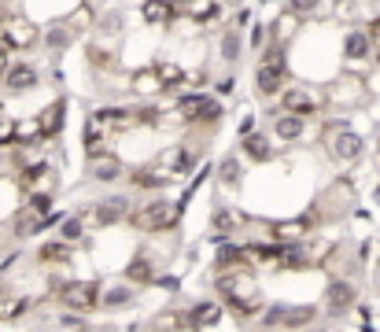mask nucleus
I'll list each match as a JSON object with an SVG mask.
<instances>
[{"label": "nucleus", "instance_id": "f257e3e1", "mask_svg": "<svg viewBox=\"0 0 380 332\" xmlns=\"http://www.w3.org/2000/svg\"><path fill=\"white\" fill-rule=\"evenodd\" d=\"M218 296H221V303H226L233 314H240V317L262 314V292H258V285H255L251 270L218 273Z\"/></svg>", "mask_w": 380, "mask_h": 332}, {"label": "nucleus", "instance_id": "f03ea898", "mask_svg": "<svg viewBox=\"0 0 380 332\" xmlns=\"http://www.w3.org/2000/svg\"><path fill=\"white\" fill-rule=\"evenodd\" d=\"M181 214H185V199L181 203H170L166 196H155L148 203H140V207L129 211V225L137 229V233H170L177 222H181Z\"/></svg>", "mask_w": 380, "mask_h": 332}, {"label": "nucleus", "instance_id": "7ed1b4c3", "mask_svg": "<svg viewBox=\"0 0 380 332\" xmlns=\"http://www.w3.org/2000/svg\"><path fill=\"white\" fill-rule=\"evenodd\" d=\"M251 82H255V93L258 96H281V89L288 85V59H284V41H273L266 45V52L258 56V67L251 74Z\"/></svg>", "mask_w": 380, "mask_h": 332}, {"label": "nucleus", "instance_id": "20e7f679", "mask_svg": "<svg viewBox=\"0 0 380 332\" xmlns=\"http://www.w3.org/2000/svg\"><path fill=\"white\" fill-rule=\"evenodd\" d=\"M56 292H59L63 310H74V314L100 310V285L96 280H63V285H56Z\"/></svg>", "mask_w": 380, "mask_h": 332}, {"label": "nucleus", "instance_id": "39448f33", "mask_svg": "<svg viewBox=\"0 0 380 332\" xmlns=\"http://www.w3.org/2000/svg\"><path fill=\"white\" fill-rule=\"evenodd\" d=\"M358 306V285L347 277H332L325 285V314L329 317H347Z\"/></svg>", "mask_w": 380, "mask_h": 332}, {"label": "nucleus", "instance_id": "423d86ee", "mask_svg": "<svg viewBox=\"0 0 380 332\" xmlns=\"http://www.w3.org/2000/svg\"><path fill=\"white\" fill-rule=\"evenodd\" d=\"M37 41H41V30H37L30 19L11 15V19L0 22V45H4L8 52H22V48H34Z\"/></svg>", "mask_w": 380, "mask_h": 332}, {"label": "nucleus", "instance_id": "0eeeda50", "mask_svg": "<svg viewBox=\"0 0 380 332\" xmlns=\"http://www.w3.org/2000/svg\"><path fill=\"white\" fill-rule=\"evenodd\" d=\"M0 85H4L11 96L34 93V89L41 85V70H37L30 59H11L8 67H4V74H0Z\"/></svg>", "mask_w": 380, "mask_h": 332}, {"label": "nucleus", "instance_id": "6e6552de", "mask_svg": "<svg viewBox=\"0 0 380 332\" xmlns=\"http://www.w3.org/2000/svg\"><path fill=\"white\" fill-rule=\"evenodd\" d=\"M129 211H133V199L122 196V193H111V196H103V199L93 203V222L108 229V225L126 222V218H129Z\"/></svg>", "mask_w": 380, "mask_h": 332}, {"label": "nucleus", "instance_id": "1a4fd4ad", "mask_svg": "<svg viewBox=\"0 0 380 332\" xmlns=\"http://www.w3.org/2000/svg\"><path fill=\"white\" fill-rule=\"evenodd\" d=\"M329 156L336 159V163H358L362 156H365V140H362V133H355V130H336L332 137H329Z\"/></svg>", "mask_w": 380, "mask_h": 332}, {"label": "nucleus", "instance_id": "9d476101", "mask_svg": "<svg viewBox=\"0 0 380 332\" xmlns=\"http://www.w3.org/2000/svg\"><path fill=\"white\" fill-rule=\"evenodd\" d=\"M37 133H41V140H56L63 133V126H67V100H52V104H45L41 111H37Z\"/></svg>", "mask_w": 380, "mask_h": 332}, {"label": "nucleus", "instance_id": "9b49d317", "mask_svg": "<svg viewBox=\"0 0 380 332\" xmlns=\"http://www.w3.org/2000/svg\"><path fill=\"white\" fill-rule=\"evenodd\" d=\"M277 100H281V111H292V114H303V119H310V114H314V111H318V104H321V100H318V96H314V93H310V89H307V85H284Z\"/></svg>", "mask_w": 380, "mask_h": 332}, {"label": "nucleus", "instance_id": "f8f14e48", "mask_svg": "<svg viewBox=\"0 0 380 332\" xmlns=\"http://www.w3.org/2000/svg\"><path fill=\"white\" fill-rule=\"evenodd\" d=\"M137 303V285H129V280H119V285H103L100 288V310H129V306Z\"/></svg>", "mask_w": 380, "mask_h": 332}, {"label": "nucleus", "instance_id": "ddd939ff", "mask_svg": "<svg viewBox=\"0 0 380 332\" xmlns=\"http://www.w3.org/2000/svg\"><path fill=\"white\" fill-rule=\"evenodd\" d=\"M126 181L133 185L137 193H163V188H166L170 181H174V177H170V174L163 170V166H137V170L129 174Z\"/></svg>", "mask_w": 380, "mask_h": 332}, {"label": "nucleus", "instance_id": "4468645a", "mask_svg": "<svg viewBox=\"0 0 380 332\" xmlns=\"http://www.w3.org/2000/svg\"><path fill=\"white\" fill-rule=\"evenodd\" d=\"M221 314H226V306L218 299H200V303H192V310L185 317H189V329H218Z\"/></svg>", "mask_w": 380, "mask_h": 332}, {"label": "nucleus", "instance_id": "2eb2a0df", "mask_svg": "<svg viewBox=\"0 0 380 332\" xmlns=\"http://www.w3.org/2000/svg\"><path fill=\"white\" fill-rule=\"evenodd\" d=\"M344 59L347 63H370L373 59V41L362 27H351L344 33Z\"/></svg>", "mask_w": 380, "mask_h": 332}, {"label": "nucleus", "instance_id": "dca6fc26", "mask_svg": "<svg viewBox=\"0 0 380 332\" xmlns=\"http://www.w3.org/2000/svg\"><path fill=\"white\" fill-rule=\"evenodd\" d=\"M307 133V119L303 114H292V111H277L273 114V137L284 140V144H295V140H303Z\"/></svg>", "mask_w": 380, "mask_h": 332}, {"label": "nucleus", "instance_id": "f3484780", "mask_svg": "<svg viewBox=\"0 0 380 332\" xmlns=\"http://www.w3.org/2000/svg\"><path fill=\"white\" fill-rule=\"evenodd\" d=\"M237 229H240V214L233 207H226V203H214V211H211V240L214 244L229 240Z\"/></svg>", "mask_w": 380, "mask_h": 332}, {"label": "nucleus", "instance_id": "a211bd4d", "mask_svg": "<svg viewBox=\"0 0 380 332\" xmlns=\"http://www.w3.org/2000/svg\"><path fill=\"white\" fill-rule=\"evenodd\" d=\"M177 19V8L170 4V0H140V22L152 30L159 27H170V22Z\"/></svg>", "mask_w": 380, "mask_h": 332}, {"label": "nucleus", "instance_id": "6ab92c4d", "mask_svg": "<svg viewBox=\"0 0 380 332\" xmlns=\"http://www.w3.org/2000/svg\"><path fill=\"white\" fill-rule=\"evenodd\" d=\"M89 177H93L96 185H115V181H122V177H126V166H122V159H115L108 151V156H100V159L89 163Z\"/></svg>", "mask_w": 380, "mask_h": 332}, {"label": "nucleus", "instance_id": "aec40b11", "mask_svg": "<svg viewBox=\"0 0 380 332\" xmlns=\"http://www.w3.org/2000/svg\"><path fill=\"white\" fill-rule=\"evenodd\" d=\"M240 156L251 159V163H270L273 159V140H270V133L255 130V133L240 137Z\"/></svg>", "mask_w": 380, "mask_h": 332}, {"label": "nucleus", "instance_id": "412c9836", "mask_svg": "<svg viewBox=\"0 0 380 332\" xmlns=\"http://www.w3.org/2000/svg\"><path fill=\"white\" fill-rule=\"evenodd\" d=\"M155 277H159V270H155V259L152 255H144V251H137L133 259L126 262V280L129 285H155Z\"/></svg>", "mask_w": 380, "mask_h": 332}, {"label": "nucleus", "instance_id": "4be33fe9", "mask_svg": "<svg viewBox=\"0 0 380 332\" xmlns=\"http://www.w3.org/2000/svg\"><path fill=\"white\" fill-rule=\"evenodd\" d=\"M244 48H247V41H244V33H240L237 27L221 30V37H218V56H221V63L237 67V63L244 59Z\"/></svg>", "mask_w": 380, "mask_h": 332}, {"label": "nucleus", "instance_id": "5701e85b", "mask_svg": "<svg viewBox=\"0 0 380 332\" xmlns=\"http://www.w3.org/2000/svg\"><path fill=\"white\" fill-rule=\"evenodd\" d=\"M214 270L218 273H229V270H251V266L244 262V248L233 244V240H221L218 251H214Z\"/></svg>", "mask_w": 380, "mask_h": 332}, {"label": "nucleus", "instance_id": "b1692460", "mask_svg": "<svg viewBox=\"0 0 380 332\" xmlns=\"http://www.w3.org/2000/svg\"><path fill=\"white\" fill-rule=\"evenodd\" d=\"M41 45L48 48V52H67V48L74 45L71 22L59 19V22H52V27H45V30H41Z\"/></svg>", "mask_w": 380, "mask_h": 332}, {"label": "nucleus", "instance_id": "393cba45", "mask_svg": "<svg viewBox=\"0 0 380 332\" xmlns=\"http://www.w3.org/2000/svg\"><path fill=\"white\" fill-rule=\"evenodd\" d=\"M192 163H196V156H192V148H189V144H174V148H170L166 156L159 159V166H163L170 177L189 174V170H192Z\"/></svg>", "mask_w": 380, "mask_h": 332}, {"label": "nucleus", "instance_id": "a878e982", "mask_svg": "<svg viewBox=\"0 0 380 332\" xmlns=\"http://www.w3.org/2000/svg\"><path fill=\"white\" fill-rule=\"evenodd\" d=\"M226 119V107L214 93H200V111H196V126H218Z\"/></svg>", "mask_w": 380, "mask_h": 332}, {"label": "nucleus", "instance_id": "bb28decb", "mask_svg": "<svg viewBox=\"0 0 380 332\" xmlns=\"http://www.w3.org/2000/svg\"><path fill=\"white\" fill-rule=\"evenodd\" d=\"M96 119L108 126V130L115 133V130H129L133 126V111L129 107H119V104H108V107H100V111H93Z\"/></svg>", "mask_w": 380, "mask_h": 332}, {"label": "nucleus", "instance_id": "cd10ccee", "mask_svg": "<svg viewBox=\"0 0 380 332\" xmlns=\"http://www.w3.org/2000/svg\"><path fill=\"white\" fill-rule=\"evenodd\" d=\"M240 177H244V163H240V156H221V159H218V181L226 185V188H237Z\"/></svg>", "mask_w": 380, "mask_h": 332}, {"label": "nucleus", "instance_id": "c85d7f7f", "mask_svg": "<svg viewBox=\"0 0 380 332\" xmlns=\"http://www.w3.org/2000/svg\"><path fill=\"white\" fill-rule=\"evenodd\" d=\"M93 30L100 33V41H111V37H119L122 33V11L115 8V11H103V15L93 22Z\"/></svg>", "mask_w": 380, "mask_h": 332}, {"label": "nucleus", "instance_id": "c756f323", "mask_svg": "<svg viewBox=\"0 0 380 332\" xmlns=\"http://www.w3.org/2000/svg\"><path fill=\"white\" fill-rule=\"evenodd\" d=\"M59 240H63V244H82V240H85V218H82V214H71V218H63L59 222Z\"/></svg>", "mask_w": 380, "mask_h": 332}, {"label": "nucleus", "instance_id": "7c9ffc66", "mask_svg": "<svg viewBox=\"0 0 380 332\" xmlns=\"http://www.w3.org/2000/svg\"><path fill=\"white\" fill-rule=\"evenodd\" d=\"M318 310L314 306H288L284 303V329H310Z\"/></svg>", "mask_w": 380, "mask_h": 332}, {"label": "nucleus", "instance_id": "2f4dec72", "mask_svg": "<svg viewBox=\"0 0 380 332\" xmlns=\"http://www.w3.org/2000/svg\"><path fill=\"white\" fill-rule=\"evenodd\" d=\"M37 259H41L45 266H52V262H71V244H63V240L56 236V240H48V244L37 248Z\"/></svg>", "mask_w": 380, "mask_h": 332}, {"label": "nucleus", "instance_id": "473e14b6", "mask_svg": "<svg viewBox=\"0 0 380 332\" xmlns=\"http://www.w3.org/2000/svg\"><path fill=\"white\" fill-rule=\"evenodd\" d=\"M148 329H155V332H177V329H189V317L177 314V310H163V314H155L148 322Z\"/></svg>", "mask_w": 380, "mask_h": 332}, {"label": "nucleus", "instance_id": "72a5a7b5", "mask_svg": "<svg viewBox=\"0 0 380 332\" xmlns=\"http://www.w3.org/2000/svg\"><path fill=\"white\" fill-rule=\"evenodd\" d=\"M181 8H185V15L196 19V22L218 19V0H189V4H181Z\"/></svg>", "mask_w": 380, "mask_h": 332}, {"label": "nucleus", "instance_id": "f704fd0d", "mask_svg": "<svg viewBox=\"0 0 380 332\" xmlns=\"http://www.w3.org/2000/svg\"><path fill=\"white\" fill-rule=\"evenodd\" d=\"M155 78H159L163 89H181L185 85V70H181L177 63H159V67H155Z\"/></svg>", "mask_w": 380, "mask_h": 332}, {"label": "nucleus", "instance_id": "c9c22d12", "mask_svg": "<svg viewBox=\"0 0 380 332\" xmlns=\"http://www.w3.org/2000/svg\"><path fill=\"white\" fill-rule=\"evenodd\" d=\"M22 211L34 214V218H45V214H52V193H45V188L37 193V188H34V193L26 196V207Z\"/></svg>", "mask_w": 380, "mask_h": 332}, {"label": "nucleus", "instance_id": "e433bc0d", "mask_svg": "<svg viewBox=\"0 0 380 332\" xmlns=\"http://www.w3.org/2000/svg\"><path fill=\"white\" fill-rule=\"evenodd\" d=\"M129 89L133 93H140V96H152V93H159V78H155V67L152 70H144V74H133V82H129Z\"/></svg>", "mask_w": 380, "mask_h": 332}, {"label": "nucleus", "instance_id": "4c0bfd02", "mask_svg": "<svg viewBox=\"0 0 380 332\" xmlns=\"http://www.w3.org/2000/svg\"><path fill=\"white\" fill-rule=\"evenodd\" d=\"M15 144V119H11V111L0 104V148Z\"/></svg>", "mask_w": 380, "mask_h": 332}, {"label": "nucleus", "instance_id": "58836bf2", "mask_svg": "<svg viewBox=\"0 0 380 332\" xmlns=\"http://www.w3.org/2000/svg\"><path fill=\"white\" fill-rule=\"evenodd\" d=\"M325 4V0H288V11H292L295 19H307V15H314Z\"/></svg>", "mask_w": 380, "mask_h": 332}, {"label": "nucleus", "instance_id": "ea45409f", "mask_svg": "<svg viewBox=\"0 0 380 332\" xmlns=\"http://www.w3.org/2000/svg\"><path fill=\"white\" fill-rule=\"evenodd\" d=\"M233 89H237V78H233V74H229V78H218L214 82V96L221 100V96H233Z\"/></svg>", "mask_w": 380, "mask_h": 332}, {"label": "nucleus", "instance_id": "a19ab883", "mask_svg": "<svg viewBox=\"0 0 380 332\" xmlns=\"http://www.w3.org/2000/svg\"><path fill=\"white\" fill-rule=\"evenodd\" d=\"M247 45H251V48H262V45H266V27H262V22H255V27H251V37H247Z\"/></svg>", "mask_w": 380, "mask_h": 332}, {"label": "nucleus", "instance_id": "79ce46f5", "mask_svg": "<svg viewBox=\"0 0 380 332\" xmlns=\"http://www.w3.org/2000/svg\"><path fill=\"white\" fill-rule=\"evenodd\" d=\"M155 285L166 288V292H181V280H177L174 273H159V277H155Z\"/></svg>", "mask_w": 380, "mask_h": 332}, {"label": "nucleus", "instance_id": "37998d69", "mask_svg": "<svg viewBox=\"0 0 380 332\" xmlns=\"http://www.w3.org/2000/svg\"><path fill=\"white\" fill-rule=\"evenodd\" d=\"M365 33H370V41H373V52L380 56V15L370 22V27H365Z\"/></svg>", "mask_w": 380, "mask_h": 332}, {"label": "nucleus", "instance_id": "c03bdc74", "mask_svg": "<svg viewBox=\"0 0 380 332\" xmlns=\"http://www.w3.org/2000/svg\"><path fill=\"white\" fill-rule=\"evenodd\" d=\"M247 133H255V114H244V122H240V137Z\"/></svg>", "mask_w": 380, "mask_h": 332}, {"label": "nucleus", "instance_id": "a18cd8bd", "mask_svg": "<svg viewBox=\"0 0 380 332\" xmlns=\"http://www.w3.org/2000/svg\"><path fill=\"white\" fill-rule=\"evenodd\" d=\"M8 63H11V52H8L4 45H0V74H4V67H8Z\"/></svg>", "mask_w": 380, "mask_h": 332}, {"label": "nucleus", "instance_id": "49530a36", "mask_svg": "<svg viewBox=\"0 0 380 332\" xmlns=\"http://www.w3.org/2000/svg\"><path fill=\"white\" fill-rule=\"evenodd\" d=\"M4 163H8V156H4V148H0V170H4Z\"/></svg>", "mask_w": 380, "mask_h": 332}, {"label": "nucleus", "instance_id": "de8ad7c7", "mask_svg": "<svg viewBox=\"0 0 380 332\" xmlns=\"http://www.w3.org/2000/svg\"><path fill=\"white\" fill-rule=\"evenodd\" d=\"M373 203H380V185L373 188Z\"/></svg>", "mask_w": 380, "mask_h": 332}, {"label": "nucleus", "instance_id": "09e8293b", "mask_svg": "<svg viewBox=\"0 0 380 332\" xmlns=\"http://www.w3.org/2000/svg\"><path fill=\"white\" fill-rule=\"evenodd\" d=\"M170 4H174V8H181V4H189V0H170Z\"/></svg>", "mask_w": 380, "mask_h": 332}, {"label": "nucleus", "instance_id": "8fccbe9b", "mask_svg": "<svg viewBox=\"0 0 380 332\" xmlns=\"http://www.w3.org/2000/svg\"><path fill=\"white\" fill-rule=\"evenodd\" d=\"M377 151H380V133H377Z\"/></svg>", "mask_w": 380, "mask_h": 332}, {"label": "nucleus", "instance_id": "3c124183", "mask_svg": "<svg viewBox=\"0 0 380 332\" xmlns=\"http://www.w3.org/2000/svg\"><path fill=\"white\" fill-rule=\"evenodd\" d=\"M103 332H119V329H103Z\"/></svg>", "mask_w": 380, "mask_h": 332}, {"label": "nucleus", "instance_id": "603ef678", "mask_svg": "<svg viewBox=\"0 0 380 332\" xmlns=\"http://www.w3.org/2000/svg\"><path fill=\"white\" fill-rule=\"evenodd\" d=\"M377 288H380V273H377Z\"/></svg>", "mask_w": 380, "mask_h": 332}]
</instances>
